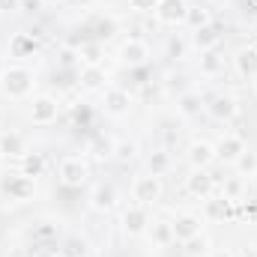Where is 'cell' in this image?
I'll list each match as a JSON object with an SVG mask.
<instances>
[{
  "label": "cell",
  "instance_id": "ba28073f",
  "mask_svg": "<svg viewBox=\"0 0 257 257\" xmlns=\"http://www.w3.org/2000/svg\"><path fill=\"white\" fill-rule=\"evenodd\" d=\"M128 108H132V96H128L126 90H120V87L105 90V114L123 117V114H128Z\"/></svg>",
  "mask_w": 257,
  "mask_h": 257
},
{
  "label": "cell",
  "instance_id": "ffe728a7",
  "mask_svg": "<svg viewBox=\"0 0 257 257\" xmlns=\"http://www.w3.org/2000/svg\"><path fill=\"white\" fill-rule=\"evenodd\" d=\"M114 203H117V192L111 186H96V192H93V209L96 212H108V209H114Z\"/></svg>",
  "mask_w": 257,
  "mask_h": 257
},
{
  "label": "cell",
  "instance_id": "cb8c5ba5",
  "mask_svg": "<svg viewBox=\"0 0 257 257\" xmlns=\"http://www.w3.org/2000/svg\"><path fill=\"white\" fill-rule=\"evenodd\" d=\"M245 192V177H227L224 186H221V197H227L230 203H236Z\"/></svg>",
  "mask_w": 257,
  "mask_h": 257
},
{
  "label": "cell",
  "instance_id": "f1b7e54d",
  "mask_svg": "<svg viewBox=\"0 0 257 257\" xmlns=\"http://www.w3.org/2000/svg\"><path fill=\"white\" fill-rule=\"evenodd\" d=\"M186 24H189L192 30L206 27V24H209V12H206V9H189V15H186Z\"/></svg>",
  "mask_w": 257,
  "mask_h": 257
},
{
  "label": "cell",
  "instance_id": "8d00e7d4",
  "mask_svg": "<svg viewBox=\"0 0 257 257\" xmlns=\"http://www.w3.org/2000/svg\"><path fill=\"white\" fill-rule=\"evenodd\" d=\"M206 257H233V254H230L227 248H215V251H209Z\"/></svg>",
  "mask_w": 257,
  "mask_h": 257
},
{
  "label": "cell",
  "instance_id": "d590c367",
  "mask_svg": "<svg viewBox=\"0 0 257 257\" xmlns=\"http://www.w3.org/2000/svg\"><path fill=\"white\" fill-rule=\"evenodd\" d=\"M60 66H63V69H66V66H75V51H69V48H66L63 54H60Z\"/></svg>",
  "mask_w": 257,
  "mask_h": 257
},
{
  "label": "cell",
  "instance_id": "8992f818",
  "mask_svg": "<svg viewBox=\"0 0 257 257\" xmlns=\"http://www.w3.org/2000/svg\"><path fill=\"white\" fill-rule=\"evenodd\" d=\"M57 99H51V96H39V99H33V105H30V120L36 123V126H51L54 120H57Z\"/></svg>",
  "mask_w": 257,
  "mask_h": 257
},
{
  "label": "cell",
  "instance_id": "52a82bcc",
  "mask_svg": "<svg viewBox=\"0 0 257 257\" xmlns=\"http://www.w3.org/2000/svg\"><path fill=\"white\" fill-rule=\"evenodd\" d=\"M186 189H189V194L200 197V200H209L212 192H215V180L209 177V171H206V168H194L192 177L186 180Z\"/></svg>",
  "mask_w": 257,
  "mask_h": 257
},
{
  "label": "cell",
  "instance_id": "e0dca14e",
  "mask_svg": "<svg viewBox=\"0 0 257 257\" xmlns=\"http://www.w3.org/2000/svg\"><path fill=\"white\" fill-rule=\"evenodd\" d=\"M0 153L21 159V156L27 153V144H24V138H21L18 132H3V135H0Z\"/></svg>",
  "mask_w": 257,
  "mask_h": 257
},
{
  "label": "cell",
  "instance_id": "d4e9b609",
  "mask_svg": "<svg viewBox=\"0 0 257 257\" xmlns=\"http://www.w3.org/2000/svg\"><path fill=\"white\" fill-rule=\"evenodd\" d=\"M206 215L215 218V221L227 218V215H230V200H227V197H212V200H206Z\"/></svg>",
  "mask_w": 257,
  "mask_h": 257
},
{
  "label": "cell",
  "instance_id": "ac0fdd59",
  "mask_svg": "<svg viewBox=\"0 0 257 257\" xmlns=\"http://www.w3.org/2000/svg\"><path fill=\"white\" fill-rule=\"evenodd\" d=\"M150 239H153V245H159V248L177 242V239H174V227H171V221H153V224H150Z\"/></svg>",
  "mask_w": 257,
  "mask_h": 257
},
{
  "label": "cell",
  "instance_id": "d6a6232c",
  "mask_svg": "<svg viewBox=\"0 0 257 257\" xmlns=\"http://www.w3.org/2000/svg\"><path fill=\"white\" fill-rule=\"evenodd\" d=\"M128 9H135V12H156L159 0H128Z\"/></svg>",
  "mask_w": 257,
  "mask_h": 257
},
{
  "label": "cell",
  "instance_id": "5bb4252c",
  "mask_svg": "<svg viewBox=\"0 0 257 257\" xmlns=\"http://www.w3.org/2000/svg\"><path fill=\"white\" fill-rule=\"evenodd\" d=\"M33 54H36V39H33V33H15V36L9 39V57L24 60V57H33Z\"/></svg>",
  "mask_w": 257,
  "mask_h": 257
},
{
  "label": "cell",
  "instance_id": "e575fe53",
  "mask_svg": "<svg viewBox=\"0 0 257 257\" xmlns=\"http://www.w3.org/2000/svg\"><path fill=\"white\" fill-rule=\"evenodd\" d=\"M21 9V0H0V12H15Z\"/></svg>",
  "mask_w": 257,
  "mask_h": 257
},
{
  "label": "cell",
  "instance_id": "277c9868",
  "mask_svg": "<svg viewBox=\"0 0 257 257\" xmlns=\"http://www.w3.org/2000/svg\"><path fill=\"white\" fill-rule=\"evenodd\" d=\"M186 15H189V6H186V0H159L156 18H159L162 24H168V27H177V24H183V21H186Z\"/></svg>",
  "mask_w": 257,
  "mask_h": 257
},
{
  "label": "cell",
  "instance_id": "f546056e",
  "mask_svg": "<svg viewBox=\"0 0 257 257\" xmlns=\"http://www.w3.org/2000/svg\"><path fill=\"white\" fill-rule=\"evenodd\" d=\"M135 153H138V144H135V141H120V144H114V156H117L120 162L135 159Z\"/></svg>",
  "mask_w": 257,
  "mask_h": 257
},
{
  "label": "cell",
  "instance_id": "f35d334b",
  "mask_svg": "<svg viewBox=\"0 0 257 257\" xmlns=\"http://www.w3.org/2000/svg\"><path fill=\"white\" fill-rule=\"evenodd\" d=\"M45 6H57V3H63V0H42Z\"/></svg>",
  "mask_w": 257,
  "mask_h": 257
},
{
  "label": "cell",
  "instance_id": "484cf974",
  "mask_svg": "<svg viewBox=\"0 0 257 257\" xmlns=\"http://www.w3.org/2000/svg\"><path fill=\"white\" fill-rule=\"evenodd\" d=\"M183 248H186L189 257H206L209 254V239H206L203 233H197V236H192V239L183 242Z\"/></svg>",
  "mask_w": 257,
  "mask_h": 257
},
{
  "label": "cell",
  "instance_id": "6da1fadb",
  "mask_svg": "<svg viewBox=\"0 0 257 257\" xmlns=\"http://www.w3.org/2000/svg\"><path fill=\"white\" fill-rule=\"evenodd\" d=\"M0 87L9 99H24L33 90V72L27 66H6L0 75Z\"/></svg>",
  "mask_w": 257,
  "mask_h": 257
},
{
  "label": "cell",
  "instance_id": "7a4b0ae2",
  "mask_svg": "<svg viewBox=\"0 0 257 257\" xmlns=\"http://www.w3.org/2000/svg\"><path fill=\"white\" fill-rule=\"evenodd\" d=\"M60 183L69 189H81L87 183V162H81V156H69L60 162V171H57Z\"/></svg>",
  "mask_w": 257,
  "mask_h": 257
},
{
  "label": "cell",
  "instance_id": "44dd1931",
  "mask_svg": "<svg viewBox=\"0 0 257 257\" xmlns=\"http://www.w3.org/2000/svg\"><path fill=\"white\" fill-rule=\"evenodd\" d=\"M81 87H84V90H102V87H105V69H102V66H87V69H81Z\"/></svg>",
  "mask_w": 257,
  "mask_h": 257
},
{
  "label": "cell",
  "instance_id": "ab89813d",
  "mask_svg": "<svg viewBox=\"0 0 257 257\" xmlns=\"http://www.w3.org/2000/svg\"><path fill=\"white\" fill-rule=\"evenodd\" d=\"M251 84H254V93H257V75H254V78H251Z\"/></svg>",
  "mask_w": 257,
  "mask_h": 257
},
{
  "label": "cell",
  "instance_id": "83f0119b",
  "mask_svg": "<svg viewBox=\"0 0 257 257\" xmlns=\"http://www.w3.org/2000/svg\"><path fill=\"white\" fill-rule=\"evenodd\" d=\"M233 165H236L239 177H254V174H257V156H254V153H248V150H245Z\"/></svg>",
  "mask_w": 257,
  "mask_h": 257
},
{
  "label": "cell",
  "instance_id": "4316f807",
  "mask_svg": "<svg viewBox=\"0 0 257 257\" xmlns=\"http://www.w3.org/2000/svg\"><path fill=\"white\" fill-rule=\"evenodd\" d=\"M200 72H203V75H218V72H224V57H218L215 51H206V54L200 57Z\"/></svg>",
  "mask_w": 257,
  "mask_h": 257
},
{
  "label": "cell",
  "instance_id": "9c48e42d",
  "mask_svg": "<svg viewBox=\"0 0 257 257\" xmlns=\"http://www.w3.org/2000/svg\"><path fill=\"white\" fill-rule=\"evenodd\" d=\"M120 60L126 66H144L150 60V48H147V42H141V39H128L120 45Z\"/></svg>",
  "mask_w": 257,
  "mask_h": 257
},
{
  "label": "cell",
  "instance_id": "1f68e13d",
  "mask_svg": "<svg viewBox=\"0 0 257 257\" xmlns=\"http://www.w3.org/2000/svg\"><path fill=\"white\" fill-rule=\"evenodd\" d=\"M93 156H96V159H111V156H114V141H102V138H99V141L93 144Z\"/></svg>",
  "mask_w": 257,
  "mask_h": 257
},
{
  "label": "cell",
  "instance_id": "7c38bea8",
  "mask_svg": "<svg viewBox=\"0 0 257 257\" xmlns=\"http://www.w3.org/2000/svg\"><path fill=\"white\" fill-rule=\"evenodd\" d=\"M147 224H150V218H147V209L138 203V206H132L126 209V215H123V230H126L128 236H141L144 230H147Z\"/></svg>",
  "mask_w": 257,
  "mask_h": 257
},
{
  "label": "cell",
  "instance_id": "603a6c76",
  "mask_svg": "<svg viewBox=\"0 0 257 257\" xmlns=\"http://www.w3.org/2000/svg\"><path fill=\"white\" fill-rule=\"evenodd\" d=\"M42 171H45V162H42L39 153H24V156H21V174H24V177L33 180V177H39Z\"/></svg>",
  "mask_w": 257,
  "mask_h": 257
},
{
  "label": "cell",
  "instance_id": "8fae6325",
  "mask_svg": "<svg viewBox=\"0 0 257 257\" xmlns=\"http://www.w3.org/2000/svg\"><path fill=\"white\" fill-rule=\"evenodd\" d=\"M242 153H245V141L239 135H224L215 147V159H221V162H236Z\"/></svg>",
  "mask_w": 257,
  "mask_h": 257
},
{
  "label": "cell",
  "instance_id": "d6986e66",
  "mask_svg": "<svg viewBox=\"0 0 257 257\" xmlns=\"http://www.w3.org/2000/svg\"><path fill=\"white\" fill-rule=\"evenodd\" d=\"M168 171H171V153H168V150H156V153L147 159V174L165 177Z\"/></svg>",
  "mask_w": 257,
  "mask_h": 257
},
{
  "label": "cell",
  "instance_id": "4dcf8cb0",
  "mask_svg": "<svg viewBox=\"0 0 257 257\" xmlns=\"http://www.w3.org/2000/svg\"><path fill=\"white\" fill-rule=\"evenodd\" d=\"M180 111H183L186 117H194V114L200 111V96H194V93H186V96L180 99Z\"/></svg>",
  "mask_w": 257,
  "mask_h": 257
},
{
  "label": "cell",
  "instance_id": "836d02e7",
  "mask_svg": "<svg viewBox=\"0 0 257 257\" xmlns=\"http://www.w3.org/2000/svg\"><path fill=\"white\" fill-rule=\"evenodd\" d=\"M81 57L87 60V66H99V48L90 45V48H81Z\"/></svg>",
  "mask_w": 257,
  "mask_h": 257
},
{
  "label": "cell",
  "instance_id": "5b68a950",
  "mask_svg": "<svg viewBox=\"0 0 257 257\" xmlns=\"http://www.w3.org/2000/svg\"><path fill=\"white\" fill-rule=\"evenodd\" d=\"M0 192L9 194V200H27L33 192V180L24 177V174H9L0 180Z\"/></svg>",
  "mask_w": 257,
  "mask_h": 257
},
{
  "label": "cell",
  "instance_id": "9a60e30c",
  "mask_svg": "<svg viewBox=\"0 0 257 257\" xmlns=\"http://www.w3.org/2000/svg\"><path fill=\"white\" fill-rule=\"evenodd\" d=\"M189 162H192L194 168H209V165L215 162V147L206 144V141L192 144V150H189Z\"/></svg>",
  "mask_w": 257,
  "mask_h": 257
},
{
  "label": "cell",
  "instance_id": "30bf717a",
  "mask_svg": "<svg viewBox=\"0 0 257 257\" xmlns=\"http://www.w3.org/2000/svg\"><path fill=\"white\" fill-rule=\"evenodd\" d=\"M171 227H174V239L186 242V239L200 233V218L194 212H183V215H177V221H171Z\"/></svg>",
  "mask_w": 257,
  "mask_h": 257
},
{
  "label": "cell",
  "instance_id": "7402d4cb",
  "mask_svg": "<svg viewBox=\"0 0 257 257\" xmlns=\"http://www.w3.org/2000/svg\"><path fill=\"white\" fill-rule=\"evenodd\" d=\"M236 69H239V75L254 78L257 75V51L254 48H242V51L236 54Z\"/></svg>",
  "mask_w": 257,
  "mask_h": 257
},
{
  "label": "cell",
  "instance_id": "2e32d148",
  "mask_svg": "<svg viewBox=\"0 0 257 257\" xmlns=\"http://www.w3.org/2000/svg\"><path fill=\"white\" fill-rule=\"evenodd\" d=\"M209 114L215 117V120H233L236 114H239V105H236V99H230V96H218L212 105H209Z\"/></svg>",
  "mask_w": 257,
  "mask_h": 257
},
{
  "label": "cell",
  "instance_id": "4fadbf2b",
  "mask_svg": "<svg viewBox=\"0 0 257 257\" xmlns=\"http://www.w3.org/2000/svg\"><path fill=\"white\" fill-rule=\"evenodd\" d=\"M192 42H194V48H200V54H206V51H215L218 48L221 33H218L215 24H206V27H200V30L192 33Z\"/></svg>",
  "mask_w": 257,
  "mask_h": 257
},
{
  "label": "cell",
  "instance_id": "60d3db41",
  "mask_svg": "<svg viewBox=\"0 0 257 257\" xmlns=\"http://www.w3.org/2000/svg\"><path fill=\"white\" fill-rule=\"evenodd\" d=\"M0 165H3V153H0Z\"/></svg>",
  "mask_w": 257,
  "mask_h": 257
},
{
  "label": "cell",
  "instance_id": "74e56055",
  "mask_svg": "<svg viewBox=\"0 0 257 257\" xmlns=\"http://www.w3.org/2000/svg\"><path fill=\"white\" fill-rule=\"evenodd\" d=\"M171 54L180 57V54H183V42H171Z\"/></svg>",
  "mask_w": 257,
  "mask_h": 257
},
{
  "label": "cell",
  "instance_id": "3957f363",
  "mask_svg": "<svg viewBox=\"0 0 257 257\" xmlns=\"http://www.w3.org/2000/svg\"><path fill=\"white\" fill-rule=\"evenodd\" d=\"M132 197H135L141 206L159 200V197H162V183H159V177H153V174H141V177L135 180V186H132Z\"/></svg>",
  "mask_w": 257,
  "mask_h": 257
}]
</instances>
